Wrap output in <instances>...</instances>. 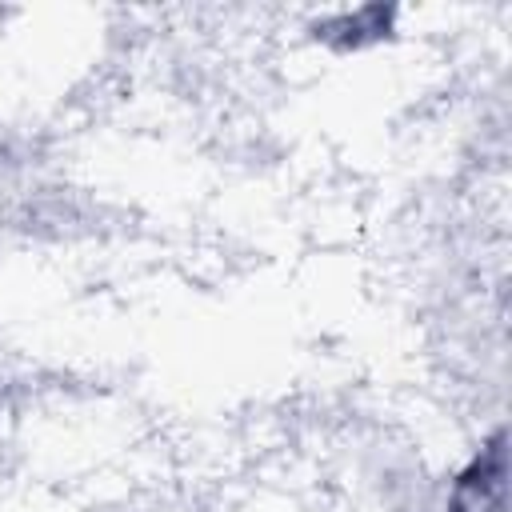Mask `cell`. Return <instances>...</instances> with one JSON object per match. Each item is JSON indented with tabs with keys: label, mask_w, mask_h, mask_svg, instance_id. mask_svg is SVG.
<instances>
[{
	"label": "cell",
	"mask_w": 512,
	"mask_h": 512,
	"mask_svg": "<svg viewBox=\"0 0 512 512\" xmlns=\"http://www.w3.org/2000/svg\"><path fill=\"white\" fill-rule=\"evenodd\" d=\"M452 512H504V436L500 432L460 472L452 488Z\"/></svg>",
	"instance_id": "cell-1"
}]
</instances>
